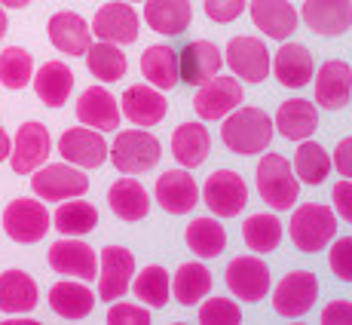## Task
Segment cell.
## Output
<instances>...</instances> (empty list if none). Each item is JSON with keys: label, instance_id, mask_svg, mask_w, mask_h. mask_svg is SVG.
<instances>
[{"label": "cell", "instance_id": "obj_5", "mask_svg": "<svg viewBox=\"0 0 352 325\" xmlns=\"http://www.w3.org/2000/svg\"><path fill=\"white\" fill-rule=\"evenodd\" d=\"M50 212L40 200H28V196H19L10 206L3 209V230L10 240L22 242V246H31V242H40L50 230Z\"/></svg>", "mask_w": 352, "mask_h": 325}, {"label": "cell", "instance_id": "obj_24", "mask_svg": "<svg viewBox=\"0 0 352 325\" xmlns=\"http://www.w3.org/2000/svg\"><path fill=\"white\" fill-rule=\"evenodd\" d=\"M270 67H273L276 80H279L282 86H288V90H300V86H307L316 74L313 52L300 43H285V40H282V50L276 52V59L270 62Z\"/></svg>", "mask_w": 352, "mask_h": 325}, {"label": "cell", "instance_id": "obj_28", "mask_svg": "<svg viewBox=\"0 0 352 325\" xmlns=\"http://www.w3.org/2000/svg\"><path fill=\"white\" fill-rule=\"evenodd\" d=\"M96 301H98V295L89 286H83V280L80 282L65 280L50 289V307L62 319H86L92 313V307H96Z\"/></svg>", "mask_w": 352, "mask_h": 325}, {"label": "cell", "instance_id": "obj_51", "mask_svg": "<svg viewBox=\"0 0 352 325\" xmlns=\"http://www.w3.org/2000/svg\"><path fill=\"white\" fill-rule=\"evenodd\" d=\"M6 28H10V22H6V12H3V6H0V37L6 34Z\"/></svg>", "mask_w": 352, "mask_h": 325}, {"label": "cell", "instance_id": "obj_39", "mask_svg": "<svg viewBox=\"0 0 352 325\" xmlns=\"http://www.w3.org/2000/svg\"><path fill=\"white\" fill-rule=\"evenodd\" d=\"M132 292L144 307H166L168 292H172V282H168V270L160 264H151L138 273V280L132 282Z\"/></svg>", "mask_w": 352, "mask_h": 325}, {"label": "cell", "instance_id": "obj_14", "mask_svg": "<svg viewBox=\"0 0 352 325\" xmlns=\"http://www.w3.org/2000/svg\"><path fill=\"white\" fill-rule=\"evenodd\" d=\"M242 101V86L236 77H221L214 74L208 83L199 86V92L193 96V111L202 120H224L233 107H239Z\"/></svg>", "mask_w": 352, "mask_h": 325}, {"label": "cell", "instance_id": "obj_11", "mask_svg": "<svg viewBox=\"0 0 352 325\" xmlns=\"http://www.w3.org/2000/svg\"><path fill=\"white\" fill-rule=\"evenodd\" d=\"M101 267H98V297L101 301H117L129 292L132 286V273H135V258L132 252L123 246H107L101 252Z\"/></svg>", "mask_w": 352, "mask_h": 325}, {"label": "cell", "instance_id": "obj_32", "mask_svg": "<svg viewBox=\"0 0 352 325\" xmlns=\"http://www.w3.org/2000/svg\"><path fill=\"white\" fill-rule=\"evenodd\" d=\"M31 80L34 92L46 107H62L74 90V71L65 62H46Z\"/></svg>", "mask_w": 352, "mask_h": 325}, {"label": "cell", "instance_id": "obj_29", "mask_svg": "<svg viewBox=\"0 0 352 325\" xmlns=\"http://www.w3.org/2000/svg\"><path fill=\"white\" fill-rule=\"evenodd\" d=\"M37 282L25 270H6L0 273V313H31L37 307Z\"/></svg>", "mask_w": 352, "mask_h": 325}, {"label": "cell", "instance_id": "obj_10", "mask_svg": "<svg viewBox=\"0 0 352 325\" xmlns=\"http://www.w3.org/2000/svg\"><path fill=\"white\" fill-rule=\"evenodd\" d=\"M224 280H227V289L236 297L254 304V301H261V297H267L273 276H270V267L261 258H254V255H242V258H233L227 264Z\"/></svg>", "mask_w": 352, "mask_h": 325}, {"label": "cell", "instance_id": "obj_34", "mask_svg": "<svg viewBox=\"0 0 352 325\" xmlns=\"http://www.w3.org/2000/svg\"><path fill=\"white\" fill-rule=\"evenodd\" d=\"M86 56V67H89L92 77H98L101 83H117L126 74V52L120 50L117 43H107V40H98V43H89Z\"/></svg>", "mask_w": 352, "mask_h": 325}, {"label": "cell", "instance_id": "obj_23", "mask_svg": "<svg viewBox=\"0 0 352 325\" xmlns=\"http://www.w3.org/2000/svg\"><path fill=\"white\" fill-rule=\"evenodd\" d=\"M46 28H50L52 46H56L58 52H65V56H83L92 43L89 22H86L83 16H77V12H71V10L56 12Z\"/></svg>", "mask_w": 352, "mask_h": 325}, {"label": "cell", "instance_id": "obj_9", "mask_svg": "<svg viewBox=\"0 0 352 325\" xmlns=\"http://www.w3.org/2000/svg\"><path fill=\"white\" fill-rule=\"evenodd\" d=\"M236 80H245V83H263L270 77V50L263 46V40L257 37H233L227 43V59Z\"/></svg>", "mask_w": 352, "mask_h": 325}, {"label": "cell", "instance_id": "obj_37", "mask_svg": "<svg viewBox=\"0 0 352 325\" xmlns=\"http://www.w3.org/2000/svg\"><path fill=\"white\" fill-rule=\"evenodd\" d=\"M187 246L196 258H218L227 246V233L224 227L218 224L214 218H196L187 224V233H184Z\"/></svg>", "mask_w": 352, "mask_h": 325}, {"label": "cell", "instance_id": "obj_33", "mask_svg": "<svg viewBox=\"0 0 352 325\" xmlns=\"http://www.w3.org/2000/svg\"><path fill=\"white\" fill-rule=\"evenodd\" d=\"M141 74L147 77V83L157 86V90H175L181 83L178 77V52L166 43L147 46L144 56H141Z\"/></svg>", "mask_w": 352, "mask_h": 325}, {"label": "cell", "instance_id": "obj_52", "mask_svg": "<svg viewBox=\"0 0 352 325\" xmlns=\"http://www.w3.org/2000/svg\"><path fill=\"white\" fill-rule=\"evenodd\" d=\"M129 3H138V0H129Z\"/></svg>", "mask_w": 352, "mask_h": 325}, {"label": "cell", "instance_id": "obj_7", "mask_svg": "<svg viewBox=\"0 0 352 325\" xmlns=\"http://www.w3.org/2000/svg\"><path fill=\"white\" fill-rule=\"evenodd\" d=\"M31 191L40 200H71V196H83L89 191V178L67 162H52V166L31 172Z\"/></svg>", "mask_w": 352, "mask_h": 325}, {"label": "cell", "instance_id": "obj_13", "mask_svg": "<svg viewBox=\"0 0 352 325\" xmlns=\"http://www.w3.org/2000/svg\"><path fill=\"white\" fill-rule=\"evenodd\" d=\"M50 132H46L43 123H25L19 126L16 141H12V151H10V166L16 175H31L34 169H40L50 157Z\"/></svg>", "mask_w": 352, "mask_h": 325}, {"label": "cell", "instance_id": "obj_4", "mask_svg": "<svg viewBox=\"0 0 352 325\" xmlns=\"http://www.w3.org/2000/svg\"><path fill=\"white\" fill-rule=\"evenodd\" d=\"M160 141L147 129H126L113 138V147H107V157L123 175H141L160 162Z\"/></svg>", "mask_w": 352, "mask_h": 325}, {"label": "cell", "instance_id": "obj_22", "mask_svg": "<svg viewBox=\"0 0 352 325\" xmlns=\"http://www.w3.org/2000/svg\"><path fill=\"white\" fill-rule=\"evenodd\" d=\"M157 202L172 215H187L199 202V187L187 169H172L157 178Z\"/></svg>", "mask_w": 352, "mask_h": 325}, {"label": "cell", "instance_id": "obj_19", "mask_svg": "<svg viewBox=\"0 0 352 325\" xmlns=\"http://www.w3.org/2000/svg\"><path fill=\"white\" fill-rule=\"evenodd\" d=\"M221 65H224V56L212 40H193L178 56V77L190 86H202L214 74H221Z\"/></svg>", "mask_w": 352, "mask_h": 325}, {"label": "cell", "instance_id": "obj_25", "mask_svg": "<svg viewBox=\"0 0 352 325\" xmlns=\"http://www.w3.org/2000/svg\"><path fill=\"white\" fill-rule=\"evenodd\" d=\"M273 129H279V135L288 141H303L319 129V111L309 98H288L276 111Z\"/></svg>", "mask_w": 352, "mask_h": 325}, {"label": "cell", "instance_id": "obj_17", "mask_svg": "<svg viewBox=\"0 0 352 325\" xmlns=\"http://www.w3.org/2000/svg\"><path fill=\"white\" fill-rule=\"evenodd\" d=\"M58 154L65 157V162L80 169H98L107 160V141L101 138L98 129L89 126H77V129H67L58 138Z\"/></svg>", "mask_w": 352, "mask_h": 325}, {"label": "cell", "instance_id": "obj_43", "mask_svg": "<svg viewBox=\"0 0 352 325\" xmlns=\"http://www.w3.org/2000/svg\"><path fill=\"white\" fill-rule=\"evenodd\" d=\"M331 255H328V264L334 270L337 280L343 282H352V236H343V240H331Z\"/></svg>", "mask_w": 352, "mask_h": 325}, {"label": "cell", "instance_id": "obj_12", "mask_svg": "<svg viewBox=\"0 0 352 325\" xmlns=\"http://www.w3.org/2000/svg\"><path fill=\"white\" fill-rule=\"evenodd\" d=\"M92 34L98 40H107V43H135L138 40V12L132 10V3L126 0H113V3H104L92 19Z\"/></svg>", "mask_w": 352, "mask_h": 325}, {"label": "cell", "instance_id": "obj_30", "mask_svg": "<svg viewBox=\"0 0 352 325\" xmlns=\"http://www.w3.org/2000/svg\"><path fill=\"white\" fill-rule=\"evenodd\" d=\"M193 6L190 0H144V22L157 34H181L190 25Z\"/></svg>", "mask_w": 352, "mask_h": 325}, {"label": "cell", "instance_id": "obj_6", "mask_svg": "<svg viewBox=\"0 0 352 325\" xmlns=\"http://www.w3.org/2000/svg\"><path fill=\"white\" fill-rule=\"evenodd\" d=\"M202 202L212 209V215L218 218H233L245 209L248 202V187L242 181L239 172L233 169H218L214 175H208L206 187H202Z\"/></svg>", "mask_w": 352, "mask_h": 325}, {"label": "cell", "instance_id": "obj_41", "mask_svg": "<svg viewBox=\"0 0 352 325\" xmlns=\"http://www.w3.org/2000/svg\"><path fill=\"white\" fill-rule=\"evenodd\" d=\"M34 77V59L22 46H6L0 52V83L6 90H25Z\"/></svg>", "mask_w": 352, "mask_h": 325}, {"label": "cell", "instance_id": "obj_26", "mask_svg": "<svg viewBox=\"0 0 352 325\" xmlns=\"http://www.w3.org/2000/svg\"><path fill=\"white\" fill-rule=\"evenodd\" d=\"M252 22L273 40H288L297 28V12L288 0H248Z\"/></svg>", "mask_w": 352, "mask_h": 325}, {"label": "cell", "instance_id": "obj_45", "mask_svg": "<svg viewBox=\"0 0 352 325\" xmlns=\"http://www.w3.org/2000/svg\"><path fill=\"white\" fill-rule=\"evenodd\" d=\"M202 6H206V16L212 22H233L245 12L248 0H202Z\"/></svg>", "mask_w": 352, "mask_h": 325}, {"label": "cell", "instance_id": "obj_27", "mask_svg": "<svg viewBox=\"0 0 352 325\" xmlns=\"http://www.w3.org/2000/svg\"><path fill=\"white\" fill-rule=\"evenodd\" d=\"M107 206H111V212L117 215V218L135 224V221L147 218V212H151V196L141 187V181L126 175V178L111 185V191H107Z\"/></svg>", "mask_w": 352, "mask_h": 325}, {"label": "cell", "instance_id": "obj_16", "mask_svg": "<svg viewBox=\"0 0 352 325\" xmlns=\"http://www.w3.org/2000/svg\"><path fill=\"white\" fill-rule=\"evenodd\" d=\"M300 16L319 37H340L352 28V0H303Z\"/></svg>", "mask_w": 352, "mask_h": 325}, {"label": "cell", "instance_id": "obj_50", "mask_svg": "<svg viewBox=\"0 0 352 325\" xmlns=\"http://www.w3.org/2000/svg\"><path fill=\"white\" fill-rule=\"evenodd\" d=\"M3 6H10V10H22V6H28L31 0H0Z\"/></svg>", "mask_w": 352, "mask_h": 325}, {"label": "cell", "instance_id": "obj_48", "mask_svg": "<svg viewBox=\"0 0 352 325\" xmlns=\"http://www.w3.org/2000/svg\"><path fill=\"white\" fill-rule=\"evenodd\" d=\"M331 166H334L343 178L352 181V135L349 138H343L340 145L334 147V160H331Z\"/></svg>", "mask_w": 352, "mask_h": 325}, {"label": "cell", "instance_id": "obj_42", "mask_svg": "<svg viewBox=\"0 0 352 325\" xmlns=\"http://www.w3.org/2000/svg\"><path fill=\"white\" fill-rule=\"evenodd\" d=\"M199 322L202 325H239L242 310L230 297H208L206 304H199Z\"/></svg>", "mask_w": 352, "mask_h": 325}, {"label": "cell", "instance_id": "obj_36", "mask_svg": "<svg viewBox=\"0 0 352 325\" xmlns=\"http://www.w3.org/2000/svg\"><path fill=\"white\" fill-rule=\"evenodd\" d=\"M98 227V209L86 200L71 196L67 202L56 209V230L65 236H83Z\"/></svg>", "mask_w": 352, "mask_h": 325}, {"label": "cell", "instance_id": "obj_44", "mask_svg": "<svg viewBox=\"0 0 352 325\" xmlns=\"http://www.w3.org/2000/svg\"><path fill=\"white\" fill-rule=\"evenodd\" d=\"M107 322L111 325H151V310L138 307V304H113L107 310Z\"/></svg>", "mask_w": 352, "mask_h": 325}, {"label": "cell", "instance_id": "obj_31", "mask_svg": "<svg viewBox=\"0 0 352 325\" xmlns=\"http://www.w3.org/2000/svg\"><path fill=\"white\" fill-rule=\"evenodd\" d=\"M212 151V135L202 123H181L172 132V154L184 169L202 166Z\"/></svg>", "mask_w": 352, "mask_h": 325}, {"label": "cell", "instance_id": "obj_8", "mask_svg": "<svg viewBox=\"0 0 352 325\" xmlns=\"http://www.w3.org/2000/svg\"><path fill=\"white\" fill-rule=\"evenodd\" d=\"M319 297V280L309 270H294L276 286L273 292V310L285 319H297V316L309 313Z\"/></svg>", "mask_w": 352, "mask_h": 325}, {"label": "cell", "instance_id": "obj_2", "mask_svg": "<svg viewBox=\"0 0 352 325\" xmlns=\"http://www.w3.org/2000/svg\"><path fill=\"white\" fill-rule=\"evenodd\" d=\"M257 193L276 212H285L297 202V193H300V181H297L291 162L282 157V154H267L257 162Z\"/></svg>", "mask_w": 352, "mask_h": 325}, {"label": "cell", "instance_id": "obj_21", "mask_svg": "<svg viewBox=\"0 0 352 325\" xmlns=\"http://www.w3.org/2000/svg\"><path fill=\"white\" fill-rule=\"evenodd\" d=\"M166 111H168V105L162 98V90H157L151 83L129 86L123 92V98H120V114H126L135 126H157L166 117Z\"/></svg>", "mask_w": 352, "mask_h": 325}, {"label": "cell", "instance_id": "obj_18", "mask_svg": "<svg viewBox=\"0 0 352 325\" xmlns=\"http://www.w3.org/2000/svg\"><path fill=\"white\" fill-rule=\"evenodd\" d=\"M50 267L56 273L74 276V280H96L98 276V255L80 240H58L50 246Z\"/></svg>", "mask_w": 352, "mask_h": 325}, {"label": "cell", "instance_id": "obj_40", "mask_svg": "<svg viewBox=\"0 0 352 325\" xmlns=\"http://www.w3.org/2000/svg\"><path fill=\"white\" fill-rule=\"evenodd\" d=\"M242 236H245V246L254 255H267V252H276V246H279L282 224L276 215H252L242 224Z\"/></svg>", "mask_w": 352, "mask_h": 325}, {"label": "cell", "instance_id": "obj_15", "mask_svg": "<svg viewBox=\"0 0 352 325\" xmlns=\"http://www.w3.org/2000/svg\"><path fill=\"white\" fill-rule=\"evenodd\" d=\"M316 77V105L324 111H343L352 98V67L340 59L324 62Z\"/></svg>", "mask_w": 352, "mask_h": 325}, {"label": "cell", "instance_id": "obj_20", "mask_svg": "<svg viewBox=\"0 0 352 325\" xmlns=\"http://www.w3.org/2000/svg\"><path fill=\"white\" fill-rule=\"evenodd\" d=\"M77 120L83 126H89V129L113 132L120 126V101L104 86H89L86 92H80Z\"/></svg>", "mask_w": 352, "mask_h": 325}, {"label": "cell", "instance_id": "obj_49", "mask_svg": "<svg viewBox=\"0 0 352 325\" xmlns=\"http://www.w3.org/2000/svg\"><path fill=\"white\" fill-rule=\"evenodd\" d=\"M10 151H12V141H10V135L3 132V126H0V162L10 157Z\"/></svg>", "mask_w": 352, "mask_h": 325}, {"label": "cell", "instance_id": "obj_47", "mask_svg": "<svg viewBox=\"0 0 352 325\" xmlns=\"http://www.w3.org/2000/svg\"><path fill=\"white\" fill-rule=\"evenodd\" d=\"M324 325H352V304L349 301H331L322 310Z\"/></svg>", "mask_w": 352, "mask_h": 325}, {"label": "cell", "instance_id": "obj_35", "mask_svg": "<svg viewBox=\"0 0 352 325\" xmlns=\"http://www.w3.org/2000/svg\"><path fill=\"white\" fill-rule=\"evenodd\" d=\"M291 169H294L297 181L316 187V185H322V181L331 175V154L324 151L319 141L303 138L300 147H297V154H294V166H291Z\"/></svg>", "mask_w": 352, "mask_h": 325}, {"label": "cell", "instance_id": "obj_1", "mask_svg": "<svg viewBox=\"0 0 352 325\" xmlns=\"http://www.w3.org/2000/svg\"><path fill=\"white\" fill-rule=\"evenodd\" d=\"M270 138H273V120L261 107H233L221 126V141L227 145V151L242 157L267 151Z\"/></svg>", "mask_w": 352, "mask_h": 325}, {"label": "cell", "instance_id": "obj_46", "mask_svg": "<svg viewBox=\"0 0 352 325\" xmlns=\"http://www.w3.org/2000/svg\"><path fill=\"white\" fill-rule=\"evenodd\" d=\"M331 200H334L337 215H340L343 221H349V224H352V181H349V178L337 181L334 191H331Z\"/></svg>", "mask_w": 352, "mask_h": 325}, {"label": "cell", "instance_id": "obj_3", "mask_svg": "<svg viewBox=\"0 0 352 325\" xmlns=\"http://www.w3.org/2000/svg\"><path fill=\"white\" fill-rule=\"evenodd\" d=\"M334 233H337V218H334V209L331 206L303 202V206H297L294 215H291V240L307 255L328 249Z\"/></svg>", "mask_w": 352, "mask_h": 325}, {"label": "cell", "instance_id": "obj_38", "mask_svg": "<svg viewBox=\"0 0 352 325\" xmlns=\"http://www.w3.org/2000/svg\"><path fill=\"white\" fill-rule=\"evenodd\" d=\"M172 292L184 307H196L208 292H212V273L202 264H181L172 280Z\"/></svg>", "mask_w": 352, "mask_h": 325}]
</instances>
